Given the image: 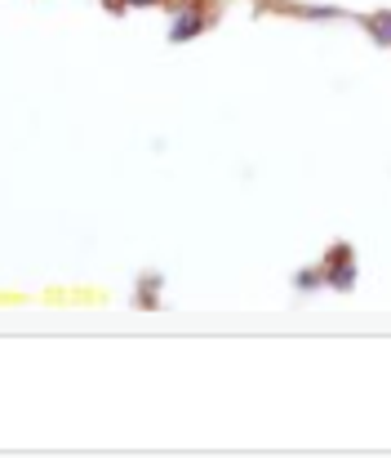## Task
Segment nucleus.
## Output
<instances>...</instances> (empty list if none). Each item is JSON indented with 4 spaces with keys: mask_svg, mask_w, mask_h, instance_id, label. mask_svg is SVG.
Here are the masks:
<instances>
[{
    "mask_svg": "<svg viewBox=\"0 0 391 458\" xmlns=\"http://www.w3.org/2000/svg\"><path fill=\"white\" fill-rule=\"evenodd\" d=\"M191 31H200V13H191V9H187V13H183V22H174V40H187Z\"/></svg>",
    "mask_w": 391,
    "mask_h": 458,
    "instance_id": "obj_2",
    "label": "nucleus"
},
{
    "mask_svg": "<svg viewBox=\"0 0 391 458\" xmlns=\"http://www.w3.org/2000/svg\"><path fill=\"white\" fill-rule=\"evenodd\" d=\"M365 27H370V36H374L378 45H387V49H391V13H374Z\"/></svg>",
    "mask_w": 391,
    "mask_h": 458,
    "instance_id": "obj_1",
    "label": "nucleus"
}]
</instances>
